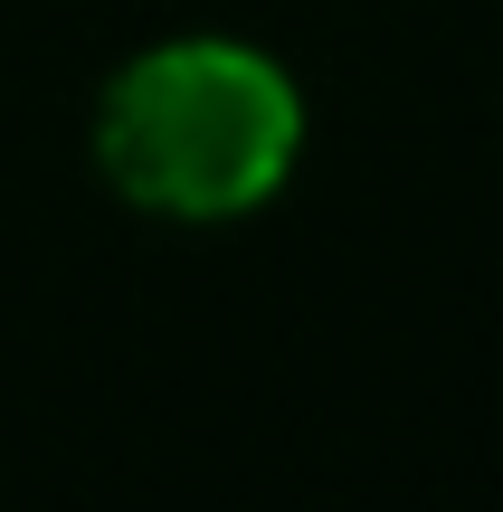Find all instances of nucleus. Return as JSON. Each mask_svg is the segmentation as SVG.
Returning a JSON list of instances; mask_svg holds the SVG:
<instances>
[{"label": "nucleus", "mask_w": 503, "mask_h": 512, "mask_svg": "<svg viewBox=\"0 0 503 512\" xmlns=\"http://www.w3.org/2000/svg\"><path fill=\"white\" fill-rule=\"evenodd\" d=\"M295 86L238 38H171L105 86L95 152L114 190L162 219H238L295 171Z\"/></svg>", "instance_id": "f257e3e1"}]
</instances>
